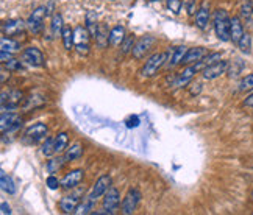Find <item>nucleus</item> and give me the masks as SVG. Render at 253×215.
<instances>
[{
	"label": "nucleus",
	"instance_id": "4468645a",
	"mask_svg": "<svg viewBox=\"0 0 253 215\" xmlns=\"http://www.w3.org/2000/svg\"><path fill=\"white\" fill-rule=\"evenodd\" d=\"M119 204H121V192H119L116 187H109L107 190V194L103 195V209L114 214Z\"/></svg>",
	"mask_w": 253,
	"mask_h": 215
},
{
	"label": "nucleus",
	"instance_id": "473e14b6",
	"mask_svg": "<svg viewBox=\"0 0 253 215\" xmlns=\"http://www.w3.org/2000/svg\"><path fill=\"white\" fill-rule=\"evenodd\" d=\"M237 89H239L241 92L252 91V89H253V73H249V75H245L239 81V84H237Z\"/></svg>",
	"mask_w": 253,
	"mask_h": 215
},
{
	"label": "nucleus",
	"instance_id": "37998d69",
	"mask_svg": "<svg viewBox=\"0 0 253 215\" xmlns=\"http://www.w3.org/2000/svg\"><path fill=\"white\" fill-rule=\"evenodd\" d=\"M125 123H126V128H136L139 125V118H138V116H130L125 120Z\"/></svg>",
	"mask_w": 253,
	"mask_h": 215
},
{
	"label": "nucleus",
	"instance_id": "6ab92c4d",
	"mask_svg": "<svg viewBox=\"0 0 253 215\" xmlns=\"http://www.w3.org/2000/svg\"><path fill=\"white\" fill-rule=\"evenodd\" d=\"M206 55H208V49H205V47L188 49V51H186V55L183 58V64H192V63L202 61Z\"/></svg>",
	"mask_w": 253,
	"mask_h": 215
},
{
	"label": "nucleus",
	"instance_id": "c03bdc74",
	"mask_svg": "<svg viewBox=\"0 0 253 215\" xmlns=\"http://www.w3.org/2000/svg\"><path fill=\"white\" fill-rule=\"evenodd\" d=\"M11 58H13V53H10V51H0V61H2V64L8 63Z\"/></svg>",
	"mask_w": 253,
	"mask_h": 215
},
{
	"label": "nucleus",
	"instance_id": "423d86ee",
	"mask_svg": "<svg viewBox=\"0 0 253 215\" xmlns=\"http://www.w3.org/2000/svg\"><path fill=\"white\" fill-rule=\"evenodd\" d=\"M156 39L153 36H143V38H139L136 42H135V47L131 50V55L133 58L136 59H143L148 51L152 50V47L155 46Z\"/></svg>",
	"mask_w": 253,
	"mask_h": 215
},
{
	"label": "nucleus",
	"instance_id": "4c0bfd02",
	"mask_svg": "<svg viewBox=\"0 0 253 215\" xmlns=\"http://www.w3.org/2000/svg\"><path fill=\"white\" fill-rule=\"evenodd\" d=\"M3 66L8 70H11V72H20V70H24V64H22L20 59H16V58H11L10 61L5 63Z\"/></svg>",
	"mask_w": 253,
	"mask_h": 215
},
{
	"label": "nucleus",
	"instance_id": "aec40b11",
	"mask_svg": "<svg viewBox=\"0 0 253 215\" xmlns=\"http://www.w3.org/2000/svg\"><path fill=\"white\" fill-rule=\"evenodd\" d=\"M244 33L245 32H244V25H242L241 19L237 16L232 17V27H230V38H232V42L237 46V42L241 41Z\"/></svg>",
	"mask_w": 253,
	"mask_h": 215
},
{
	"label": "nucleus",
	"instance_id": "c756f323",
	"mask_svg": "<svg viewBox=\"0 0 253 215\" xmlns=\"http://www.w3.org/2000/svg\"><path fill=\"white\" fill-rule=\"evenodd\" d=\"M95 42H97L99 47H105L107 44L109 42V33H107V27H99V32L95 34Z\"/></svg>",
	"mask_w": 253,
	"mask_h": 215
},
{
	"label": "nucleus",
	"instance_id": "0eeeda50",
	"mask_svg": "<svg viewBox=\"0 0 253 215\" xmlns=\"http://www.w3.org/2000/svg\"><path fill=\"white\" fill-rule=\"evenodd\" d=\"M47 132H49V128H47L46 123H35L30 128H27L24 137L30 144H38V142H41V140L47 139L46 137Z\"/></svg>",
	"mask_w": 253,
	"mask_h": 215
},
{
	"label": "nucleus",
	"instance_id": "bb28decb",
	"mask_svg": "<svg viewBox=\"0 0 253 215\" xmlns=\"http://www.w3.org/2000/svg\"><path fill=\"white\" fill-rule=\"evenodd\" d=\"M61 38H63V46L66 50H72L73 46H75V36H73V30L71 27H64L63 33H61Z\"/></svg>",
	"mask_w": 253,
	"mask_h": 215
},
{
	"label": "nucleus",
	"instance_id": "8fccbe9b",
	"mask_svg": "<svg viewBox=\"0 0 253 215\" xmlns=\"http://www.w3.org/2000/svg\"><path fill=\"white\" fill-rule=\"evenodd\" d=\"M150 2H158V0H150Z\"/></svg>",
	"mask_w": 253,
	"mask_h": 215
},
{
	"label": "nucleus",
	"instance_id": "a19ab883",
	"mask_svg": "<svg viewBox=\"0 0 253 215\" xmlns=\"http://www.w3.org/2000/svg\"><path fill=\"white\" fill-rule=\"evenodd\" d=\"M46 186H47L50 190H56L59 186H61V181H59L55 175H50V176L47 178V181H46Z\"/></svg>",
	"mask_w": 253,
	"mask_h": 215
},
{
	"label": "nucleus",
	"instance_id": "f704fd0d",
	"mask_svg": "<svg viewBox=\"0 0 253 215\" xmlns=\"http://www.w3.org/2000/svg\"><path fill=\"white\" fill-rule=\"evenodd\" d=\"M41 153L44 156H50V154L55 153V137H47L46 142H44L42 148H41Z\"/></svg>",
	"mask_w": 253,
	"mask_h": 215
},
{
	"label": "nucleus",
	"instance_id": "7ed1b4c3",
	"mask_svg": "<svg viewBox=\"0 0 253 215\" xmlns=\"http://www.w3.org/2000/svg\"><path fill=\"white\" fill-rule=\"evenodd\" d=\"M205 67H206V64H205L203 59H202V61H197V63L189 64L188 67H186L183 72H180V73H178V75H177L174 86H177V87H183V86H186V84H188L189 81L192 80V77L196 75V73L202 72Z\"/></svg>",
	"mask_w": 253,
	"mask_h": 215
},
{
	"label": "nucleus",
	"instance_id": "20e7f679",
	"mask_svg": "<svg viewBox=\"0 0 253 215\" xmlns=\"http://www.w3.org/2000/svg\"><path fill=\"white\" fill-rule=\"evenodd\" d=\"M44 17L46 16V6H38L33 13L30 14V17L27 20V27L33 34H39L44 28Z\"/></svg>",
	"mask_w": 253,
	"mask_h": 215
},
{
	"label": "nucleus",
	"instance_id": "cd10ccee",
	"mask_svg": "<svg viewBox=\"0 0 253 215\" xmlns=\"http://www.w3.org/2000/svg\"><path fill=\"white\" fill-rule=\"evenodd\" d=\"M0 49H2V51H10V53H13V51H18L20 49V44L13 39V38H6V36H3L2 41H0Z\"/></svg>",
	"mask_w": 253,
	"mask_h": 215
},
{
	"label": "nucleus",
	"instance_id": "393cba45",
	"mask_svg": "<svg viewBox=\"0 0 253 215\" xmlns=\"http://www.w3.org/2000/svg\"><path fill=\"white\" fill-rule=\"evenodd\" d=\"M86 28H88V32L91 33L92 38H95V34H97L99 32V25H97V14H95V11H88L86 13Z\"/></svg>",
	"mask_w": 253,
	"mask_h": 215
},
{
	"label": "nucleus",
	"instance_id": "2eb2a0df",
	"mask_svg": "<svg viewBox=\"0 0 253 215\" xmlns=\"http://www.w3.org/2000/svg\"><path fill=\"white\" fill-rule=\"evenodd\" d=\"M27 27V22H24L22 19H8L6 22H3L2 30L5 36H18L20 33H24V30Z\"/></svg>",
	"mask_w": 253,
	"mask_h": 215
},
{
	"label": "nucleus",
	"instance_id": "412c9836",
	"mask_svg": "<svg viewBox=\"0 0 253 215\" xmlns=\"http://www.w3.org/2000/svg\"><path fill=\"white\" fill-rule=\"evenodd\" d=\"M0 186H2V190L6 192L8 195H14L16 194V190H18L16 184H14V181H13V178L10 175H6L3 170L0 172Z\"/></svg>",
	"mask_w": 253,
	"mask_h": 215
},
{
	"label": "nucleus",
	"instance_id": "e433bc0d",
	"mask_svg": "<svg viewBox=\"0 0 253 215\" xmlns=\"http://www.w3.org/2000/svg\"><path fill=\"white\" fill-rule=\"evenodd\" d=\"M253 14V0H245L241 6V17L244 19H250Z\"/></svg>",
	"mask_w": 253,
	"mask_h": 215
},
{
	"label": "nucleus",
	"instance_id": "ddd939ff",
	"mask_svg": "<svg viewBox=\"0 0 253 215\" xmlns=\"http://www.w3.org/2000/svg\"><path fill=\"white\" fill-rule=\"evenodd\" d=\"M210 17H211V5L210 0H203L202 5L199 6V10L196 13V25L200 30H205L210 24Z\"/></svg>",
	"mask_w": 253,
	"mask_h": 215
},
{
	"label": "nucleus",
	"instance_id": "de8ad7c7",
	"mask_svg": "<svg viewBox=\"0 0 253 215\" xmlns=\"http://www.w3.org/2000/svg\"><path fill=\"white\" fill-rule=\"evenodd\" d=\"M200 91H202V84H197V87H192V89H191V94L196 95V94H199Z\"/></svg>",
	"mask_w": 253,
	"mask_h": 215
},
{
	"label": "nucleus",
	"instance_id": "3c124183",
	"mask_svg": "<svg viewBox=\"0 0 253 215\" xmlns=\"http://www.w3.org/2000/svg\"><path fill=\"white\" fill-rule=\"evenodd\" d=\"M109 2H114V0H109Z\"/></svg>",
	"mask_w": 253,
	"mask_h": 215
},
{
	"label": "nucleus",
	"instance_id": "c85d7f7f",
	"mask_svg": "<svg viewBox=\"0 0 253 215\" xmlns=\"http://www.w3.org/2000/svg\"><path fill=\"white\" fill-rule=\"evenodd\" d=\"M94 204H95L94 199H91V198L86 197V199H83V201H81V203L78 204L75 214H77V215H88V214H92Z\"/></svg>",
	"mask_w": 253,
	"mask_h": 215
},
{
	"label": "nucleus",
	"instance_id": "79ce46f5",
	"mask_svg": "<svg viewBox=\"0 0 253 215\" xmlns=\"http://www.w3.org/2000/svg\"><path fill=\"white\" fill-rule=\"evenodd\" d=\"M183 6L188 11L189 16L192 14H196V10H197V5H196V0H183Z\"/></svg>",
	"mask_w": 253,
	"mask_h": 215
},
{
	"label": "nucleus",
	"instance_id": "b1692460",
	"mask_svg": "<svg viewBox=\"0 0 253 215\" xmlns=\"http://www.w3.org/2000/svg\"><path fill=\"white\" fill-rule=\"evenodd\" d=\"M81 156H83V147H81L80 144H73V145L66 148V151H64V159H66V162L75 161V159H78Z\"/></svg>",
	"mask_w": 253,
	"mask_h": 215
},
{
	"label": "nucleus",
	"instance_id": "f3484780",
	"mask_svg": "<svg viewBox=\"0 0 253 215\" xmlns=\"http://www.w3.org/2000/svg\"><path fill=\"white\" fill-rule=\"evenodd\" d=\"M80 195L78 194H72L64 197L61 201H59V209H61L64 214H75L77 207L80 204Z\"/></svg>",
	"mask_w": 253,
	"mask_h": 215
},
{
	"label": "nucleus",
	"instance_id": "c9c22d12",
	"mask_svg": "<svg viewBox=\"0 0 253 215\" xmlns=\"http://www.w3.org/2000/svg\"><path fill=\"white\" fill-rule=\"evenodd\" d=\"M135 36L130 34V36H125V39L124 42L121 44V49H122V53L126 55V53H130V51L133 50V47H135Z\"/></svg>",
	"mask_w": 253,
	"mask_h": 215
},
{
	"label": "nucleus",
	"instance_id": "2f4dec72",
	"mask_svg": "<svg viewBox=\"0 0 253 215\" xmlns=\"http://www.w3.org/2000/svg\"><path fill=\"white\" fill-rule=\"evenodd\" d=\"M237 47H239V50L242 51V53H250V50H252V36L249 33H244L241 41L237 42Z\"/></svg>",
	"mask_w": 253,
	"mask_h": 215
},
{
	"label": "nucleus",
	"instance_id": "39448f33",
	"mask_svg": "<svg viewBox=\"0 0 253 215\" xmlns=\"http://www.w3.org/2000/svg\"><path fill=\"white\" fill-rule=\"evenodd\" d=\"M73 36H75V50L80 55H88L89 53V38H92L91 33L88 32V28L78 25L75 30H73Z\"/></svg>",
	"mask_w": 253,
	"mask_h": 215
},
{
	"label": "nucleus",
	"instance_id": "dca6fc26",
	"mask_svg": "<svg viewBox=\"0 0 253 215\" xmlns=\"http://www.w3.org/2000/svg\"><path fill=\"white\" fill-rule=\"evenodd\" d=\"M83 178H85V172H83L81 168L71 170L69 173H66V175L63 176L61 186H63L64 189H73V187H77L81 181H83Z\"/></svg>",
	"mask_w": 253,
	"mask_h": 215
},
{
	"label": "nucleus",
	"instance_id": "f8f14e48",
	"mask_svg": "<svg viewBox=\"0 0 253 215\" xmlns=\"http://www.w3.org/2000/svg\"><path fill=\"white\" fill-rule=\"evenodd\" d=\"M22 61L33 66V67H41V66H44V55L42 51L36 47H27L24 50V53H22Z\"/></svg>",
	"mask_w": 253,
	"mask_h": 215
},
{
	"label": "nucleus",
	"instance_id": "49530a36",
	"mask_svg": "<svg viewBox=\"0 0 253 215\" xmlns=\"http://www.w3.org/2000/svg\"><path fill=\"white\" fill-rule=\"evenodd\" d=\"M0 212H2L3 215H10L11 214V206L3 201L2 204H0Z\"/></svg>",
	"mask_w": 253,
	"mask_h": 215
},
{
	"label": "nucleus",
	"instance_id": "f03ea898",
	"mask_svg": "<svg viewBox=\"0 0 253 215\" xmlns=\"http://www.w3.org/2000/svg\"><path fill=\"white\" fill-rule=\"evenodd\" d=\"M166 63H167V51H158V53H153L143 66V69H141V75H143L144 78H152L158 73V70Z\"/></svg>",
	"mask_w": 253,
	"mask_h": 215
},
{
	"label": "nucleus",
	"instance_id": "6e6552de",
	"mask_svg": "<svg viewBox=\"0 0 253 215\" xmlns=\"http://www.w3.org/2000/svg\"><path fill=\"white\" fill-rule=\"evenodd\" d=\"M141 192L138 189H130L128 192H126L125 198L122 199V206H121V211L122 214L125 215H130L136 211V207L141 201Z\"/></svg>",
	"mask_w": 253,
	"mask_h": 215
},
{
	"label": "nucleus",
	"instance_id": "a211bd4d",
	"mask_svg": "<svg viewBox=\"0 0 253 215\" xmlns=\"http://www.w3.org/2000/svg\"><path fill=\"white\" fill-rule=\"evenodd\" d=\"M186 49L184 46H180V47H172L170 50H167V66L169 67H175L180 63H183V58L186 55Z\"/></svg>",
	"mask_w": 253,
	"mask_h": 215
},
{
	"label": "nucleus",
	"instance_id": "72a5a7b5",
	"mask_svg": "<svg viewBox=\"0 0 253 215\" xmlns=\"http://www.w3.org/2000/svg\"><path fill=\"white\" fill-rule=\"evenodd\" d=\"M242 67H244V63L241 61V59H235V61L228 66V70H227V72H228V75L233 78V77L239 75L241 70H242Z\"/></svg>",
	"mask_w": 253,
	"mask_h": 215
},
{
	"label": "nucleus",
	"instance_id": "ea45409f",
	"mask_svg": "<svg viewBox=\"0 0 253 215\" xmlns=\"http://www.w3.org/2000/svg\"><path fill=\"white\" fill-rule=\"evenodd\" d=\"M222 59V55L219 53V51H214V53H208L205 58H203V61L206 66H210V64H214V63H219Z\"/></svg>",
	"mask_w": 253,
	"mask_h": 215
},
{
	"label": "nucleus",
	"instance_id": "5701e85b",
	"mask_svg": "<svg viewBox=\"0 0 253 215\" xmlns=\"http://www.w3.org/2000/svg\"><path fill=\"white\" fill-rule=\"evenodd\" d=\"M125 28L122 25H116L114 28H111L109 32V44L111 46H121L125 39Z\"/></svg>",
	"mask_w": 253,
	"mask_h": 215
},
{
	"label": "nucleus",
	"instance_id": "58836bf2",
	"mask_svg": "<svg viewBox=\"0 0 253 215\" xmlns=\"http://www.w3.org/2000/svg\"><path fill=\"white\" fill-rule=\"evenodd\" d=\"M166 3H167L169 11H172V14H180L181 6H183L181 0H166Z\"/></svg>",
	"mask_w": 253,
	"mask_h": 215
},
{
	"label": "nucleus",
	"instance_id": "f257e3e1",
	"mask_svg": "<svg viewBox=\"0 0 253 215\" xmlns=\"http://www.w3.org/2000/svg\"><path fill=\"white\" fill-rule=\"evenodd\" d=\"M213 22H214L216 36H217V38L220 41H224V42L232 41V38H230V27H232V17L228 16V13L225 10H216L214 11Z\"/></svg>",
	"mask_w": 253,
	"mask_h": 215
},
{
	"label": "nucleus",
	"instance_id": "9b49d317",
	"mask_svg": "<svg viewBox=\"0 0 253 215\" xmlns=\"http://www.w3.org/2000/svg\"><path fill=\"white\" fill-rule=\"evenodd\" d=\"M228 66H230L228 61H222V59H220L219 63L206 66V67L202 70V75H203L205 80H216V78H219V77L224 75V73H227Z\"/></svg>",
	"mask_w": 253,
	"mask_h": 215
},
{
	"label": "nucleus",
	"instance_id": "09e8293b",
	"mask_svg": "<svg viewBox=\"0 0 253 215\" xmlns=\"http://www.w3.org/2000/svg\"><path fill=\"white\" fill-rule=\"evenodd\" d=\"M52 10H54V3H49V6H46V16H52Z\"/></svg>",
	"mask_w": 253,
	"mask_h": 215
},
{
	"label": "nucleus",
	"instance_id": "4be33fe9",
	"mask_svg": "<svg viewBox=\"0 0 253 215\" xmlns=\"http://www.w3.org/2000/svg\"><path fill=\"white\" fill-rule=\"evenodd\" d=\"M64 30V20H63V16L59 13H55L54 16H52V22H50V32H52V36L54 38H58V36H61Z\"/></svg>",
	"mask_w": 253,
	"mask_h": 215
},
{
	"label": "nucleus",
	"instance_id": "9d476101",
	"mask_svg": "<svg viewBox=\"0 0 253 215\" xmlns=\"http://www.w3.org/2000/svg\"><path fill=\"white\" fill-rule=\"evenodd\" d=\"M20 117L16 113H11V111H6V113H2V120H0V130H2L3 134L6 132H11L14 130H18L20 127Z\"/></svg>",
	"mask_w": 253,
	"mask_h": 215
},
{
	"label": "nucleus",
	"instance_id": "7c9ffc66",
	"mask_svg": "<svg viewBox=\"0 0 253 215\" xmlns=\"http://www.w3.org/2000/svg\"><path fill=\"white\" fill-rule=\"evenodd\" d=\"M64 162H66V159H64V156L63 158H54V159H50V161H47V172L50 173V175H54V173H56L59 168H61L63 165H64Z\"/></svg>",
	"mask_w": 253,
	"mask_h": 215
},
{
	"label": "nucleus",
	"instance_id": "a878e982",
	"mask_svg": "<svg viewBox=\"0 0 253 215\" xmlns=\"http://www.w3.org/2000/svg\"><path fill=\"white\" fill-rule=\"evenodd\" d=\"M69 147V136L68 132H58L55 136V154H61Z\"/></svg>",
	"mask_w": 253,
	"mask_h": 215
},
{
	"label": "nucleus",
	"instance_id": "1a4fd4ad",
	"mask_svg": "<svg viewBox=\"0 0 253 215\" xmlns=\"http://www.w3.org/2000/svg\"><path fill=\"white\" fill-rule=\"evenodd\" d=\"M111 184H113V180H111L109 175L100 176L99 180L95 181L94 186H92L91 192L88 194V198H91V199H94V201H97L100 197H103V195L107 194V190L111 187Z\"/></svg>",
	"mask_w": 253,
	"mask_h": 215
},
{
	"label": "nucleus",
	"instance_id": "a18cd8bd",
	"mask_svg": "<svg viewBox=\"0 0 253 215\" xmlns=\"http://www.w3.org/2000/svg\"><path fill=\"white\" fill-rule=\"evenodd\" d=\"M242 106H245V108H253V92L249 94L247 97H245V100L242 101Z\"/></svg>",
	"mask_w": 253,
	"mask_h": 215
},
{
	"label": "nucleus",
	"instance_id": "603ef678",
	"mask_svg": "<svg viewBox=\"0 0 253 215\" xmlns=\"http://www.w3.org/2000/svg\"><path fill=\"white\" fill-rule=\"evenodd\" d=\"M252 198H253V192H252Z\"/></svg>",
	"mask_w": 253,
	"mask_h": 215
}]
</instances>
